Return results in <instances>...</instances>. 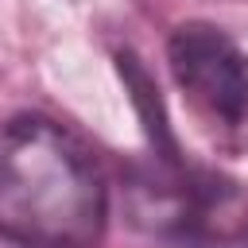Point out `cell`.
<instances>
[{"label": "cell", "mask_w": 248, "mask_h": 248, "mask_svg": "<svg viewBox=\"0 0 248 248\" xmlns=\"http://www.w3.org/2000/svg\"><path fill=\"white\" fill-rule=\"evenodd\" d=\"M108 190L85 143L46 116L0 124V236L19 248H93Z\"/></svg>", "instance_id": "1"}, {"label": "cell", "mask_w": 248, "mask_h": 248, "mask_svg": "<svg viewBox=\"0 0 248 248\" xmlns=\"http://www.w3.org/2000/svg\"><path fill=\"white\" fill-rule=\"evenodd\" d=\"M167 62L186 101L209 124H248V54L221 27L182 23L167 43Z\"/></svg>", "instance_id": "2"}]
</instances>
